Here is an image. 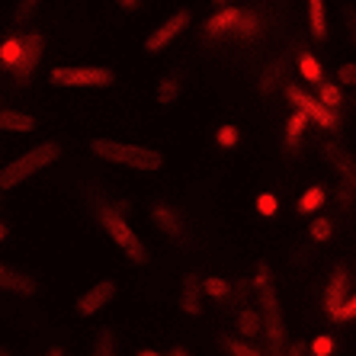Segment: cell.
I'll return each mask as SVG.
<instances>
[{"label": "cell", "mask_w": 356, "mask_h": 356, "mask_svg": "<svg viewBox=\"0 0 356 356\" xmlns=\"http://www.w3.org/2000/svg\"><path fill=\"white\" fill-rule=\"evenodd\" d=\"M254 292H257V305H260V315H264V337L270 343L276 356L286 353L289 347V334H286V318H282V305H280V296L273 289V276H270V266L260 264L254 270V280H250Z\"/></svg>", "instance_id": "6da1fadb"}, {"label": "cell", "mask_w": 356, "mask_h": 356, "mask_svg": "<svg viewBox=\"0 0 356 356\" xmlns=\"http://www.w3.org/2000/svg\"><path fill=\"white\" fill-rule=\"evenodd\" d=\"M93 158L106 161L116 167H129L138 174H154L164 167V154L148 145H132V141H119V138H93L90 141Z\"/></svg>", "instance_id": "7a4b0ae2"}, {"label": "cell", "mask_w": 356, "mask_h": 356, "mask_svg": "<svg viewBox=\"0 0 356 356\" xmlns=\"http://www.w3.org/2000/svg\"><path fill=\"white\" fill-rule=\"evenodd\" d=\"M97 218H99V228L106 232V238L122 250V257L129 264H148V248H145V241L135 234V228L129 225V218L119 212L116 206H109V202H99L97 209Z\"/></svg>", "instance_id": "3957f363"}, {"label": "cell", "mask_w": 356, "mask_h": 356, "mask_svg": "<svg viewBox=\"0 0 356 356\" xmlns=\"http://www.w3.org/2000/svg\"><path fill=\"white\" fill-rule=\"evenodd\" d=\"M61 158V145L58 141H42L35 148L23 151L19 158H13L7 167H0V190H17L19 183H26L29 177H35L39 170L51 167Z\"/></svg>", "instance_id": "277c9868"}, {"label": "cell", "mask_w": 356, "mask_h": 356, "mask_svg": "<svg viewBox=\"0 0 356 356\" xmlns=\"http://www.w3.org/2000/svg\"><path fill=\"white\" fill-rule=\"evenodd\" d=\"M116 81V71L106 65H58L49 71V83L51 87H109Z\"/></svg>", "instance_id": "5b68a950"}, {"label": "cell", "mask_w": 356, "mask_h": 356, "mask_svg": "<svg viewBox=\"0 0 356 356\" xmlns=\"http://www.w3.org/2000/svg\"><path fill=\"white\" fill-rule=\"evenodd\" d=\"M190 23H193L190 10H177V13H170L164 23H158L148 35H145V51H148V55H161L164 49L174 45V39H180V35L186 33V26Z\"/></svg>", "instance_id": "8992f818"}, {"label": "cell", "mask_w": 356, "mask_h": 356, "mask_svg": "<svg viewBox=\"0 0 356 356\" xmlns=\"http://www.w3.org/2000/svg\"><path fill=\"white\" fill-rule=\"evenodd\" d=\"M286 97L292 99V106H296L298 113H305L312 122L321 125V129H327V132H334V129L340 125V122H337V113H334V109H327L321 99L312 97V93H305L302 87H296V83H292V87H286Z\"/></svg>", "instance_id": "52a82bcc"}, {"label": "cell", "mask_w": 356, "mask_h": 356, "mask_svg": "<svg viewBox=\"0 0 356 356\" xmlns=\"http://www.w3.org/2000/svg\"><path fill=\"white\" fill-rule=\"evenodd\" d=\"M119 296V286L113 280H97L90 286L87 292H81L77 296V302H74V312L81 318H93V315H99L106 305H113V298Z\"/></svg>", "instance_id": "ba28073f"}, {"label": "cell", "mask_w": 356, "mask_h": 356, "mask_svg": "<svg viewBox=\"0 0 356 356\" xmlns=\"http://www.w3.org/2000/svg\"><path fill=\"white\" fill-rule=\"evenodd\" d=\"M148 216H151V225H154L164 238L186 241V222H183V216L177 212L174 206H170V202H151Z\"/></svg>", "instance_id": "9c48e42d"}, {"label": "cell", "mask_w": 356, "mask_h": 356, "mask_svg": "<svg viewBox=\"0 0 356 356\" xmlns=\"http://www.w3.org/2000/svg\"><path fill=\"white\" fill-rule=\"evenodd\" d=\"M347 298H350V273L343 264H337L331 273H327V282H324V312L334 318L340 308H343Z\"/></svg>", "instance_id": "30bf717a"}, {"label": "cell", "mask_w": 356, "mask_h": 356, "mask_svg": "<svg viewBox=\"0 0 356 356\" xmlns=\"http://www.w3.org/2000/svg\"><path fill=\"white\" fill-rule=\"evenodd\" d=\"M23 42H26L23 58H19V65L13 67V71H10V74H13V81H17V83H29V81H33L35 67H39V61H42V51H45V39H42L39 33H29V35H23Z\"/></svg>", "instance_id": "8fae6325"}, {"label": "cell", "mask_w": 356, "mask_h": 356, "mask_svg": "<svg viewBox=\"0 0 356 356\" xmlns=\"http://www.w3.org/2000/svg\"><path fill=\"white\" fill-rule=\"evenodd\" d=\"M241 17H244V10L241 7H218L212 17L202 23V33H206V39H225V35H234V29H238Z\"/></svg>", "instance_id": "7c38bea8"}, {"label": "cell", "mask_w": 356, "mask_h": 356, "mask_svg": "<svg viewBox=\"0 0 356 356\" xmlns=\"http://www.w3.org/2000/svg\"><path fill=\"white\" fill-rule=\"evenodd\" d=\"M0 289L13 292V296H35L39 292V280L13 264H0Z\"/></svg>", "instance_id": "4fadbf2b"}, {"label": "cell", "mask_w": 356, "mask_h": 356, "mask_svg": "<svg viewBox=\"0 0 356 356\" xmlns=\"http://www.w3.org/2000/svg\"><path fill=\"white\" fill-rule=\"evenodd\" d=\"M321 151H324V161L340 174V183H347V186L356 190V158L353 154H350L347 148H340L337 141H327Z\"/></svg>", "instance_id": "5bb4252c"}, {"label": "cell", "mask_w": 356, "mask_h": 356, "mask_svg": "<svg viewBox=\"0 0 356 356\" xmlns=\"http://www.w3.org/2000/svg\"><path fill=\"white\" fill-rule=\"evenodd\" d=\"M202 280L196 273H186L183 276V286H180V312L190 318H199L202 315Z\"/></svg>", "instance_id": "9a60e30c"}, {"label": "cell", "mask_w": 356, "mask_h": 356, "mask_svg": "<svg viewBox=\"0 0 356 356\" xmlns=\"http://www.w3.org/2000/svg\"><path fill=\"white\" fill-rule=\"evenodd\" d=\"M234 331H238V337L244 340H254V337H264V315H260V308L254 305H244L234 315Z\"/></svg>", "instance_id": "2e32d148"}, {"label": "cell", "mask_w": 356, "mask_h": 356, "mask_svg": "<svg viewBox=\"0 0 356 356\" xmlns=\"http://www.w3.org/2000/svg\"><path fill=\"white\" fill-rule=\"evenodd\" d=\"M0 132L29 135L35 132V119L29 113H19V109H0Z\"/></svg>", "instance_id": "e0dca14e"}, {"label": "cell", "mask_w": 356, "mask_h": 356, "mask_svg": "<svg viewBox=\"0 0 356 356\" xmlns=\"http://www.w3.org/2000/svg\"><path fill=\"white\" fill-rule=\"evenodd\" d=\"M308 29L315 39H327V0H305Z\"/></svg>", "instance_id": "ac0fdd59"}, {"label": "cell", "mask_w": 356, "mask_h": 356, "mask_svg": "<svg viewBox=\"0 0 356 356\" xmlns=\"http://www.w3.org/2000/svg\"><path fill=\"white\" fill-rule=\"evenodd\" d=\"M260 33H264V19H260L257 10H244L238 29H234V39L238 42H257Z\"/></svg>", "instance_id": "d6986e66"}, {"label": "cell", "mask_w": 356, "mask_h": 356, "mask_svg": "<svg viewBox=\"0 0 356 356\" xmlns=\"http://www.w3.org/2000/svg\"><path fill=\"white\" fill-rule=\"evenodd\" d=\"M324 202H327V190H324V186H308V190L298 196L296 209H298V216H315Z\"/></svg>", "instance_id": "ffe728a7"}, {"label": "cell", "mask_w": 356, "mask_h": 356, "mask_svg": "<svg viewBox=\"0 0 356 356\" xmlns=\"http://www.w3.org/2000/svg\"><path fill=\"white\" fill-rule=\"evenodd\" d=\"M23 49H26L23 35H10V39H3L0 42V65L13 71V67L19 65V58H23Z\"/></svg>", "instance_id": "44dd1931"}, {"label": "cell", "mask_w": 356, "mask_h": 356, "mask_svg": "<svg viewBox=\"0 0 356 356\" xmlns=\"http://www.w3.org/2000/svg\"><path fill=\"white\" fill-rule=\"evenodd\" d=\"M180 90H183V83L177 74H164L158 81V90H154V97H158L161 106H174L177 99H180Z\"/></svg>", "instance_id": "7402d4cb"}, {"label": "cell", "mask_w": 356, "mask_h": 356, "mask_svg": "<svg viewBox=\"0 0 356 356\" xmlns=\"http://www.w3.org/2000/svg\"><path fill=\"white\" fill-rule=\"evenodd\" d=\"M296 67H298V74H302V81H308V83H321L324 81V67L312 51H302V55L296 58Z\"/></svg>", "instance_id": "603a6c76"}, {"label": "cell", "mask_w": 356, "mask_h": 356, "mask_svg": "<svg viewBox=\"0 0 356 356\" xmlns=\"http://www.w3.org/2000/svg\"><path fill=\"white\" fill-rule=\"evenodd\" d=\"M308 122H312V119H308L305 113H298V109L292 113L289 119H286V148H289V151L298 148V141H302V135H305Z\"/></svg>", "instance_id": "cb8c5ba5"}, {"label": "cell", "mask_w": 356, "mask_h": 356, "mask_svg": "<svg viewBox=\"0 0 356 356\" xmlns=\"http://www.w3.org/2000/svg\"><path fill=\"white\" fill-rule=\"evenodd\" d=\"M222 347L228 350V356H264V350L244 337H222Z\"/></svg>", "instance_id": "d4e9b609"}, {"label": "cell", "mask_w": 356, "mask_h": 356, "mask_svg": "<svg viewBox=\"0 0 356 356\" xmlns=\"http://www.w3.org/2000/svg\"><path fill=\"white\" fill-rule=\"evenodd\" d=\"M202 292L209 298H228L232 296V282L222 280V276H202Z\"/></svg>", "instance_id": "484cf974"}, {"label": "cell", "mask_w": 356, "mask_h": 356, "mask_svg": "<svg viewBox=\"0 0 356 356\" xmlns=\"http://www.w3.org/2000/svg\"><path fill=\"white\" fill-rule=\"evenodd\" d=\"M93 356H116V334L109 331H97L93 337Z\"/></svg>", "instance_id": "4316f807"}, {"label": "cell", "mask_w": 356, "mask_h": 356, "mask_svg": "<svg viewBox=\"0 0 356 356\" xmlns=\"http://www.w3.org/2000/svg\"><path fill=\"white\" fill-rule=\"evenodd\" d=\"M318 99H321L327 109H334L337 113V106L343 103V93H340V83H331V81H321V93H318Z\"/></svg>", "instance_id": "83f0119b"}, {"label": "cell", "mask_w": 356, "mask_h": 356, "mask_svg": "<svg viewBox=\"0 0 356 356\" xmlns=\"http://www.w3.org/2000/svg\"><path fill=\"white\" fill-rule=\"evenodd\" d=\"M238 141H241L238 125H218V132H216V145H218V148L232 151V148H238Z\"/></svg>", "instance_id": "f1b7e54d"}, {"label": "cell", "mask_w": 356, "mask_h": 356, "mask_svg": "<svg viewBox=\"0 0 356 356\" xmlns=\"http://www.w3.org/2000/svg\"><path fill=\"white\" fill-rule=\"evenodd\" d=\"M331 234H334L331 218H315V222H312V228H308V238L318 241V244H324V241H331Z\"/></svg>", "instance_id": "f546056e"}, {"label": "cell", "mask_w": 356, "mask_h": 356, "mask_svg": "<svg viewBox=\"0 0 356 356\" xmlns=\"http://www.w3.org/2000/svg\"><path fill=\"white\" fill-rule=\"evenodd\" d=\"M254 206H257L260 216L270 218V216H276V212H280V196H276V193H260Z\"/></svg>", "instance_id": "4dcf8cb0"}, {"label": "cell", "mask_w": 356, "mask_h": 356, "mask_svg": "<svg viewBox=\"0 0 356 356\" xmlns=\"http://www.w3.org/2000/svg\"><path fill=\"white\" fill-rule=\"evenodd\" d=\"M334 350H337V340L331 334H318L312 340V356H334Z\"/></svg>", "instance_id": "1f68e13d"}, {"label": "cell", "mask_w": 356, "mask_h": 356, "mask_svg": "<svg viewBox=\"0 0 356 356\" xmlns=\"http://www.w3.org/2000/svg\"><path fill=\"white\" fill-rule=\"evenodd\" d=\"M334 321H340V324H347V321H356V292L343 302V308H340L337 315H334Z\"/></svg>", "instance_id": "d6a6232c"}, {"label": "cell", "mask_w": 356, "mask_h": 356, "mask_svg": "<svg viewBox=\"0 0 356 356\" xmlns=\"http://www.w3.org/2000/svg\"><path fill=\"white\" fill-rule=\"evenodd\" d=\"M353 199H356V190H353V186H347V183H340V186H337V206L343 209V212H347V209L353 206Z\"/></svg>", "instance_id": "836d02e7"}, {"label": "cell", "mask_w": 356, "mask_h": 356, "mask_svg": "<svg viewBox=\"0 0 356 356\" xmlns=\"http://www.w3.org/2000/svg\"><path fill=\"white\" fill-rule=\"evenodd\" d=\"M42 0H19L17 3V23H26V19L35 13V7H39Z\"/></svg>", "instance_id": "e575fe53"}, {"label": "cell", "mask_w": 356, "mask_h": 356, "mask_svg": "<svg viewBox=\"0 0 356 356\" xmlns=\"http://www.w3.org/2000/svg\"><path fill=\"white\" fill-rule=\"evenodd\" d=\"M337 81L347 83V87H356V61H347V65H340Z\"/></svg>", "instance_id": "d590c367"}, {"label": "cell", "mask_w": 356, "mask_h": 356, "mask_svg": "<svg viewBox=\"0 0 356 356\" xmlns=\"http://www.w3.org/2000/svg\"><path fill=\"white\" fill-rule=\"evenodd\" d=\"M302 353H305V343L302 340H289V347H286L282 356H302Z\"/></svg>", "instance_id": "8d00e7d4"}, {"label": "cell", "mask_w": 356, "mask_h": 356, "mask_svg": "<svg viewBox=\"0 0 356 356\" xmlns=\"http://www.w3.org/2000/svg\"><path fill=\"white\" fill-rule=\"evenodd\" d=\"M7 232H10V228H7V222H0V244L7 241Z\"/></svg>", "instance_id": "74e56055"}, {"label": "cell", "mask_w": 356, "mask_h": 356, "mask_svg": "<svg viewBox=\"0 0 356 356\" xmlns=\"http://www.w3.org/2000/svg\"><path fill=\"white\" fill-rule=\"evenodd\" d=\"M170 356H190V350H183V347H174V350H170Z\"/></svg>", "instance_id": "f35d334b"}, {"label": "cell", "mask_w": 356, "mask_h": 356, "mask_svg": "<svg viewBox=\"0 0 356 356\" xmlns=\"http://www.w3.org/2000/svg\"><path fill=\"white\" fill-rule=\"evenodd\" d=\"M45 356H65V347H51Z\"/></svg>", "instance_id": "ab89813d"}, {"label": "cell", "mask_w": 356, "mask_h": 356, "mask_svg": "<svg viewBox=\"0 0 356 356\" xmlns=\"http://www.w3.org/2000/svg\"><path fill=\"white\" fill-rule=\"evenodd\" d=\"M138 356H164V353H158V350H138Z\"/></svg>", "instance_id": "60d3db41"}, {"label": "cell", "mask_w": 356, "mask_h": 356, "mask_svg": "<svg viewBox=\"0 0 356 356\" xmlns=\"http://www.w3.org/2000/svg\"><path fill=\"white\" fill-rule=\"evenodd\" d=\"M119 3H122V7H125V10H132V7H135V3H138V0H119Z\"/></svg>", "instance_id": "b9f144b4"}, {"label": "cell", "mask_w": 356, "mask_h": 356, "mask_svg": "<svg viewBox=\"0 0 356 356\" xmlns=\"http://www.w3.org/2000/svg\"><path fill=\"white\" fill-rule=\"evenodd\" d=\"M0 356H13V353H10V350L3 347V343H0Z\"/></svg>", "instance_id": "7bdbcfd3"}, {"label": "cell", "mask_w": 356, "mask_h": 356, "mask_svg": "<svg viewBox=\"0 0 356 356\" xmlns=\"http://www.w3.org/2000/svg\"><path fill=\"white\" fill-rule=\"evenodd\" d=\"M212 3H216V7H228V0H212Z\"/></svg>", "instance_id": "ee69618b"}]
</instances>
